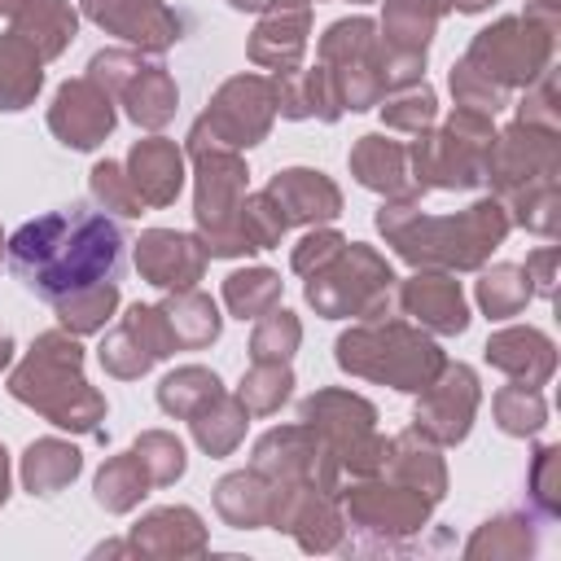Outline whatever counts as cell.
I'll list each match as a JSON object with an SVG mask.
<instances>
[{
	"label": "cell",
	"mask_w": 561,
	"mask_h": 561,
	"mask_svg": "<svg viewBox=\"0 0 561 561\" xmlns=\"http://www.w3.org/2000/svg\"><path fill=\"white\" fill-rule=\"evenodd\" d=\"M118 263H123L118 228L105 215L83 210V206L31 219L9 241V267L22 276L31 294L48 302H61L79 289L114 280Z\"/></svg>",
	"instance_id": "cell-1"
},
{
	"label": "cell",
	"mask_w": 561,
	"mask_h": 561,
	"mask_svg": "<svg viewBox=\"0 0 561 561\" xmlns=\"http://www.w3.org/2000/svg\"><path fill=\"white\" fill-rule=\"evenodd\" d=\"M381 232H390L399 254L412 259V263L473 267V263H482L486 250H495L504 241L508 219L495 202H478L460 219H412L408 228L403 224H381Z\"/></svg>",
	"instance_id": "cell-2"
},
{
	"label": "cell",
	"mask_w": 561,
	"mask_h": 561,
	"mask_svg": "<svg viewBox=\"0 0 561 561\" xmlns=\"http://www.w3.org/2000/svg\"><path fill=\"white\" fill-rule=\"evenodd\" d=\"M386 342H390V355L381 346V333H368V329L346 333L337 342V359H342V368L364 373V377H386L399 390H430V377L443 368L438 351L425 337L403 333L399 324L386 329Z\"/></svg>",
	"instance_id": "cell-3"
},
{
	"label": "cell",
	"mask_w": 561,
	"mask_h": 561,
	"mask_svg": "<svg viewBox=\"0 0 561 561\" xmlns=\"http://www.w3.org/2000/svg\"><path fill=\"white\" fill-rule=\"evenodd\" d=\"M548 35H552V26H539V31H535L530 22L508 18V22L491 26V31H482V35L473 39V48H469L465 61H469L473 70H482V75L495 70V79H508V83L535 79L539 66L548 61Z\"/></svg>",
	"instance_id": "cell-4"
},
{
	"label": "cell",
	"mask_w": 561,
	"mask_h": 561,
	"mask_svg": "<svg viewBox=\"0 0 561 561\" xmlns=\"http://www.w3.org/2000/svg\"><path fill=\"white\" fill-rule=\"evenodd\" d=\"M171 351V333H167V320L162 311L153 307H131L127 320L101 342V364L118 377H136L145 373L153 359H162Z\"/></svg>",
	"instance_id": "cell-5"
},
{
	"label": "cell",
	"mask_w": 561,
	"mask_h": 561,
	"mask_svg": "<svg viewBox=\"0 0 561 561\" xmlns=\"http://www.w3.org/2000/svg\"><path fill=\"white\" fill-rule=\"evenodd\" d=\"M267 118H272V92L263 79H232L210 114L202 118V127H210L224 145H254L263 131H267Z\"/></svg>",
	"instance_id": "cell-6"
},
{
	"label": "cell",
	"mask_w": 561,
	"mask_h": 561,
	"mask_svg": "<svg viewBox=\"0 0 561 561\" xmlns=\"http://www.w3.org/2000/svg\"><path fill=\"white\" fill-rule=\"evenodd\" d=\"M53 131L61 136V145L70 149H92L105 140V131L114 127V110H110V92L96 88V79H79V83H66L57 92V105H53Z\"/></svg>",
	"instance_id": "cell-7"
},
{
	"label": "cell",
	"mask_w": 561,
	"mask_h": 561,
	"mask_svg": "<svg viewBox=\"0 0 561 561\" xmlns=\"http://www.w3.org/2000/svg\"><path fill=\"white\" fill-rule=\"evenodd\" d=\"M83 9L114 35L145 48H167L180 39V18L162 0H83Z\"/></svg>",
	"instance_id": "cell-8"
},
{
	"label": "cell",
	"mask_w": 561,
	"mask_h": 561,
	"mask_svg": "<svg viewBox=\"0 0 561 561\" xmlns=\"http://www.w3.org/2000/svg\"><path fill=\"white\" fill-rule=\"evenodd\" d=\"M136 267H140L153 285H162V289H184V285H193V280L202 276V250H197V241L184 237V232H162V228H153V232H145V237L136 241Z\"/></svg>",
	"instance_id": "cell-9"
},
{
	"label": "cell",
	"mask_w": 561,
	"mask_h": 561,
	"mask_svg": "<svg viewBox=\"0 0 561 561\" xmlns=\"http://www.w3.org/2000/svg\"><path fill=\"white\" fill-rule=\"evenodd\" d=\"M267 197L276 202V210L285 215V224H294V219H302V224H311V219H333L337 206H342L337 188H333L320 171H307V167L280 171V175L272 180Z\"/></svg>",
	"instance_id": "cell-10"
},
{
	"label": "cell",
	"mask_w": 561,
	"mask_h": 561,
	"mask_svg": "<svg viewBox=\"0 0 561 561\" xmlns=\"http://www.w3.org/2000/svg\"><path fill=\"white\" fill-rule=\"evenodd\" d=\"M101 66H110V75H118V83H127V110H131V118L136 123H145V127H162L167 118H171V110H175V88H171V79L162 75V66H127V70H118V53H101L96 57Z\"/></svg>",
	"instance_id": "cell-11"
},
{
	"label": "cell",
	"mask_w": 561,
	"mask_h": 561,
	"mask_svg": "<svg viewBox=\"0 0 561 561\" xmlns=\"http://www.w3.org/2000/svg\"><path fill=\"white\" fill-rule=\"evenodd\" d=\"M403 307L408 316H416L421 324L438 329V333H460L469 324V311H465V298L456 289V280L447 276H416L403 285Z\"/></svg>",
	"instance_id": "cell-12"
},
{
	"label": "cell",
	"mask_w": 561,
	"mask_h": 561,
	"mask_svg": "<svg viewBox=\"0 0 561 561\" xmlns=\"http://www.w3.org/2000/svg\"><path fill=\"white\" fill-rule=\"evenodd\" d=\"M486 359L513 377H526V386H535L552 373V342L535 329H508L486 342Z\"/></svg>",
	"instance_id": "cell-13"
},
{
	"label": "cell",
	"mask_w": 561,
	"mask_h": 561,
	"mask_svg": "<svg viewBox=\"0 0 561 561\" xmlns=\"http://www.w3.org/2000/svg\"><path fill=\"white\" fill-rule=\"evenodd\" d=\"M127 180H131V188H136L140 202H153V206L171 202L175 188H180V153H175V145H167V140H140L131 149V175Z\"/></svg>",
	"instance_id": "cell-14"
},
{
	"label": "cell",
	"mask_w": 561,
	"mask_h": 561,
	"mask_svg": "<svg viewBox=\"0 0 561 561\" xmlns=\"http://www.w3.org/2000/svg\"><path fill=\"white\" fill-rule=\"evenodd\" d=\"M0 66H4V75H0V110H22L31 101V92L39 88V57L18 35H9V39H0Z\"/></svg>",
	"instance_id": "cell-15"
},
{
	"label": "cell",
	"mask_w": 561,
	"mask_h": 561,
	"mask_svg": "<svg viewBox=\"0 0 561 561\" xmlns=\"http://www.w3.org/2000/svg\"><path fill=\"white\" fill-rule=\"evenodd\" d=\"M162 320H167V333H171V346H202V342H215L219 333V316L210 307V298L202 294H188L180 302H167L162 307Z\"/></svg>",
	"instance_id": "cell-16"
},
{
	"label": "cell",
	"mask_w": 561,
	"mask_h": 561,
	"mask_svg": "<svg viewBox=\"0 0 561 561\" xmlns=\"http://www.w3.org/2000/svg\"><path fill=\"white\" fill-rule=\"evenodd\" d=\"M215 394H219L215 373H206V368H180V373H171V377L162 381L158 403H162L167 412H175V416H197Z\"/></svg>",
	"instance_id": "cell-17"
},
{
	"label": "cell",
	"mask_w": 561,
	"mask_h": 561,
	"mask_svg": "<svg viewBox=\"0 0 561 561\" xmlns=\"http://www.w3.org/2000/svg\"><path fill=\"white\" fill-rule=\"evenodd\" d=\"M351 162H355L359 184L399 193V180H403V149H399V145H386L381 136H364V145L355 149Z\"/></svg>",
	"instance_id": "cell-18"
},
{
	"label": "cell",
	"mask_w": 561,
	"mask_h": 561,
	"mask_svg": "<svg viewBox=\"0 0 561 561\" xmlns=\"http://www.w3.org/2000/svg\"><path fill=\"white\" fill-rule=\"evenodd\" d=\"M79 473V451L66 443H35L26 451V482L39 495H53L61 482H70Z\"/></svg>",
	"instance_id": "cell-19"
},
{
	"label": "cell",
	"mask_w": 561,
	"mask_h": 561,
	"mask_svg": "<svg viewBox=\"0 0 561 561\" xmlns=\"http://www.w3.org/2000/svg\"><path fill=\"white\" fill-rule=\"evenodd\" d=\"M114 302H118V289L105 280V285H92V289H79V294H70V298L53 302V307H57V316H61L66 329L88 333V329H101V324L110 320V307H114Z\"/></svg>",
	"instance_id": "cell-20"
},
{
	"label": "cell",
	"mask_w": 561,
	"mask_h": 561,
	"mask_svg": "<svg viewBox=\"0 0 561 561\" xmlns=\"http://www.w3.org/2000/svg\"><path fill=\"white\" fill-rule=\"evenodd\" d=\"M276 294H280V280H276L272 272H263V267H254V272H232L228 285H224V298H228V307H232L241 320L267 311V307L276 302Z\"/></svg>",
	"instance_id": "cell-21"
},
{
	"label": "cell",
	"mask_w": 561,
	"mask_h": 561,
	"mask_svg": "<svg viewBox=\"0 0 561 561\" xmlns=\"http://www.w3.org/2000/svg\"><path fill=\"white\" fill-rule=\"evenodd\" d=\"M530 272L526 267H495V272H486L482 276V285H478V298H482V307L491 311V316H513L526 298H530Z\"/></svg>",
	"instance_id": "cell-22"
},
{
	"label": "cell",
	"mask_w": 561,
	"mask_h": 561,
	"mask_svg": "<svg viewBox=\"0 0 561 561\" xmlns=\"http://www.w3.org/2000/svg\"><path fill=\"white\" fill-rule=\"evenodd\" d=\"M289 386H294V377H289V368H280V359L276 364H254V373L241 381V403L254 408V412H272L289 394Z\"/></svg>",
	"instance_id": "cell-23"
},
{
	"label": "cell",
	"mask_w": 561,
	"mask_h": 561,
	"mask_svg": "<svg viewBox=\"0 0 561 561\" xmlns=\"http://www.w3.org/2000/svg\"><path fill=\"white\" fill-rule=\"evenodd\" d=\"M298 346V320L289 311H267L254 329V364H276Z\"/></svg>",
	"instance_id": "cell-24"
},
{
	"label": "cell",
	"mask_w": 561,
	"mask_h": 561,
	"mask_svg": "<svg viewBox=\"0 0 561 561\" xmlns=\"http://www.w3.org/2000/svg\"><path fill=\"white\" fill-rule=\"evenodd\" d=\"M495 412H500V425L508 434H535L543 425V399L530 390V386H513L495 399Z\"/></svg>",
	"instance_id": "cell-25"
},
{
	"label": "cell",
	"mask_w": 561,
	"mask_h": 561,
	"mask_svg": "<svg viewBox=\"0 0 561 561\" xmlns=\"http://www.w3.org/2000/svg\"><path fill=\"white\" fill-rule=\"evenodd\" d=\"M210 408H215V421H210L206 412H197L193 430H197L202 447H210V451H228V447L237 443V434H241V408H237L232 399H224V394H219Z\"/></svg>",
	"instance_id": "cell-26"
},
{
	"label": "cell",
	"mask_w": 561,
	"mask_h": 561,
	"mask_svg": "<svg viewBox=\"0 0 561 561\" xmlns=\"http://www.w3.org/2000/svg\"><path fill=\"white\" fill-rule=\"evenodd\" d=\"M92 193L110 206V210H118V215H140V197H136V188H131V180H123V171L114 167V162H101L96 171H92Z\"/></svg>",
	"instance_id": "cell-27"
},
{
	"label": "cell",
	"mask_w": 561,
	"mask_h": 561,
	"mask_svg": "<svg viewBox=\"0 0 561 561\" xmlns=\"http://www.w3.org/2000/svg\"><path fill=\"white\" fill-rule=\"evenodd\" d=\"M140 486H145V478H140V482L131 478V460H114V465H105L101 478H96V500L110 504V508H127Z\"/></svg>",
	"instance_id": "cell-28"
},
{
	"label": "cell",
	"mask_w": 561,
	"mask_h": 561,
	"mask_svg": "<svg viewBox=\"0 0 561 561\" xmlns=\"http://www.w3.org/2000/svg\"><path fill=\"white\" fill-rule=\"evenodd\" d=\"M386 118H390L394 127H425V123L434 118V92H430V88H412V92H403V96L386 110Z\"/></svg>",
	"instance_id": "cell-29"
},
{
	"label": "cell",
	"mask_w": 561,
	"mask_h": 561,
	"mask_svg": "<svg viewBox=\"0 0 561 561\" xmlns=\"http://www.w3.org/2000/svg\"><path fill=\"white\" fill-rule=\"evenodd\" d=\"M346 241L342 237H333V232H311L302 245H298V254H294V267L298 272H311V263H316V272L320 267H329L333 259H337V250H342Z\"/></svg>",
	"instance_id": "cell-30"
},
{
	"label": "cell",
	"mask_w": 561,
	"mask_h": 561,
	"mask_svg": "<svg viewBox=\"0 0 561 561\" xmlns=\"http://www.w3.org/2000/svg\"><path fill=\"white\" fill-rule=\"evenodd\" d=\"M451 4H456V9H465V13H473V9H486L491 0H451Z\"/></svg>",
	"instance_id": "cell-31"
},
{
	"label": "cell",
	"mask_w": 561,
	"mask_h": 561,
	"mask_svg": "<svg viewBox=\"0 0 561 561\" xmlns=\"http://www.w3.org/2000/svg\"><path fill=\"white\" fill-rule=\"evenodd\" d=\"M228 4H237V9H263V4H272V0H228ZM285 4V0H280Z\"/></svg>",
	"instance_id": "cell-32"
},
{
	"label": "cell",
	"mask_w": 561,
	"mask_h": 561,
	"mask_svg": "<svg viewBox=\"0 0 561 561\" xmlns=\"http://www.w3.org/2000/svg\"><path fill=\"white\" fill-rule=\"evenodd\" d=\"M9 351H13V342H9V337H4V333H0V368H4V364H9Z\"/></svg>",
	"instance_id": "cell-33"
},
{
	"label": "cell",
	"mask_w": 561,
	"mask_h": 561,
	"mask_svg": "<svg viewBox=\"0 0 561 561\" xmlns=\"http://www.w3.org/2000/svg\"><path fill=\"white\" fill-rule=\"evenodd\" d=\"M0 500H4V447H0Z\"/></svg>",
	"instance_id": "cell-34"
}]
</instances>
